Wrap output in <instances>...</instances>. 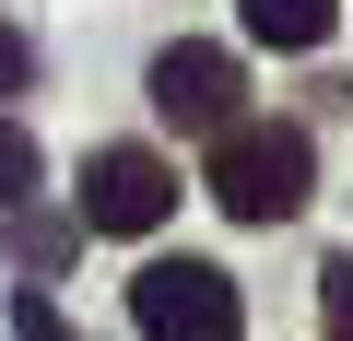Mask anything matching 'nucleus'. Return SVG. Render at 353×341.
I'll return each instance as SVG.
<instances>
[{
  "instance_id": "nucleus-4",
  "label": "nucleus",
  "mask_w": 353,
  "mask_h": 341,
  "mask_svg": "<svg viewBox=\"0 0 353 341\" xmlns=\"http://www.w3.org/2000/svg\"><path fill=\"white\" fill-rule=\"evenodd\" d=\"M236 94H248L236 48H201V36H189V48L153 59V118H165V130H212V141H224V130H236Z\"/></svg>"
},
{
  "instance_id": "nucleus-6",
  "label": "nucleus",
  "mask_w": 353,
  "mask_h": 341,
  "mask_svg": "<svg viewBox=\"0 0 353 341\" xmlns=\"http://www.w3.org/2000/svg\"><path fill=\"white\" fill-rule=\"evenodd\" d=\"M36 177H48V165H36V130H24V118H0V212H24Z\"/></svg>"
},
{
  "instance_id": "nucleus-7",
  "label": "nucleus",
  "mask_w": 353,
  "mask_h": 341,
  "mask_svg": "<svg viewBox=\"0 0 353 341\" xmlns=\"http://www.w3.org/2000/svg\"><path fill=\"white\" fill-rule=\"evenodd\" d=\"M318 318H330V341H353V259L318 271Z\"/></svg>"
},
{
  "instance_id": "nucleus-1",
  "label": "nucleus",
  "mask_w": 353,
  "mask_h": 341,
  "mask_svg": "<svg viewBox=\"0 0 353 341\" xmlns=\"http://www.w3.org/2000/svg\"><path fill=\"white\" fill-rule=\"evenodd\" d=\"M306 189H318V141H306L294 118H236V130L212 141V200H224L236 224H294Z\"/></svg>"
},
{
  "instance_id": "nucleus-2",
  "label": "nucleus",
  "mask_w": 353,
  "mask_h": 341,
  "mask_svg": "<svg viewBox=\"0 0 353 341\" xmlns=\"http://www.w3.org/2000/svg\"><path fill=\"white\" fill-rule=\"evenodd\" d=\"M130 329H141V341H236V329H248V294H236V271H212V259H141Z\"/></svg>"
},
{
  "instance_id": "nucleus-5",
  "label": "nucleus",
  "mask_w": 353,
  "mask_h": 341,
  "mask_svg": "<svg viewBox=\"0 0 353 341\" xmlns=\"http://www.w3.org/2000/svg\"><path fill=\"white\" fill-rule=\"evenodd\" d=\"M236 12H248V36H259V48H330L341 0H236Z\"/></svg>"
},
{
  "instance_id": "nucleus-9",
  "label": "nucleus",
  "mask_w": 353,
  "mask_h": 341,
  "mask_svg": "<svg viewBox=\"0 0 353 341\" xmlns=\"http://www.w3.org/2000/svg\"><path fill=\"white\" fill-rule=\"evenodd\" d=\"M24 71H36V59H24V36L0 24V94H24Z\"/></svg>"
},
{
  "instance_id": "nucleus-3",
  "label": "nucleus",
  "mask_w": 353,
  "mask_h": 341,
  "mask_svg": "<svg viewBox=\"0 0 353 341\" xmlns=\"http://www.w3.org/2000/svg\"><path fill=\"white\" fill-rule=\"evenodd\" d=\"M165 212H176V165H165V153L106 141V153L83 165V236H153Z\"/></svg>"
},
{
  "instance_id": "nucleus-8",
  "label": "nucleus",
  "mask_w": 353,
  "mask_h": 341,
  "mask_svg": "<svg viewBox=\"0 0 353 341\" xmlns=\"http://www.w3.org/2000/svg\"><path fill=\"white\" fill-rule=\"evenodd\" d=\"M12 329H24V341H83V329H71V318H59L48 294H24V306H12Z\"/></svg>"
}]
</instances>
